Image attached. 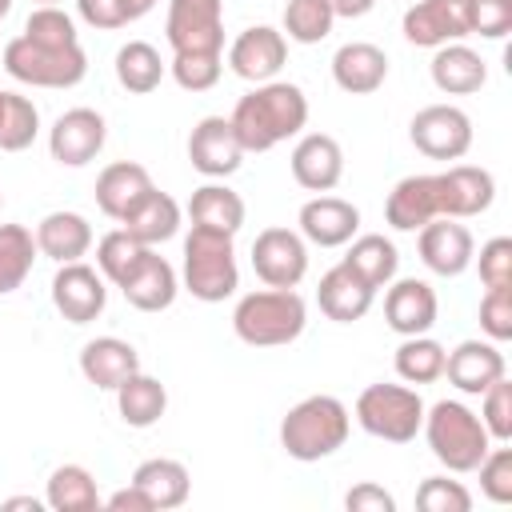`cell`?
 <instances>
[{
    "instance_id": "16",
    "label": "cell",
    "mask_w": 512,
    "mask_h": 512,
    "mask_svg": "<svg viewBox=\"0 0 512 512\" xmlns=\"http://www.w3.org/2000/svg\"><path fill=\"white\" fill-rule=\"evenodd\" d=\"M284 60H288V40L272 24H252V28H244L228 44V68L240 80H252V84L276 80V72L284 68Z\"/></svg>"
},
{
    "instance_id": "50",
    "label": "cell",
    "mask_w": 512,
    "mask_h": 512,
    "mask_svg": "<svg viewBox=\"0 0 512 512\" xmlns=\"http://www.w3.org/2000/svg\"><path fill=\"white\" fill-rule=\"evenodd\" d=\"M76 12L88 28H100V32H116V28L132 24L124 0H76Z\"/></svg>"
},
{
    "instance_id": "42",
    "label": "cell",
    "mask_w": 512,
    "mask_h": 512,
    "mask_svg": "<svg viewBox=\"0 0 512 512\" xmlns=\"http://www.w3.org/2000/svg\"><path fill=\"white\" fill-rule=\"evenodd\" d=\"M36 136H40V108L28 96L8 92V108L0 124V152H24Z\"/></svg>"
},
{
    "instance_id": "5",
    "label": "cell",
    "mask_w": 512,
    "mask_h": 512,
    "mask_svg": "<svg viewBox=\"0 0 512 512\" xmlns=\"http://www.w3.org/2000/svg\"><path fill=\"white\" fill-rule=\"evenodd\" d=\"M180 284L192 292L200 304H220L240 288V268H236V248L228 232L200 228L184 236V264H180Z\"/></svg>"
},
{
    "instance_id": "46",
    "label": "cell",
    "mask_w": 512,
    "mask_h": 512,
    "mask_svg": "<svg viewBox=\"0 0 512 512\" xmlns=\"http://www.w3.org/2000/svg\"><path fill=\"white\" fill-rule=\"evenodd\" d=\"M480 472V492L492 504H512V448H488L484 460L476 464Z\"/></svg>"
},
{
    "instance_id": "38",
    "label": "cell",
    "mask_w": 512,
    "mask_h": 512,
    "mask_svg": "<svg viewBox=\"0 0 512 512\" xmlns=\"http://www.w3.org/2000/svg\"><path fill=\"white\" fill-rule=\"evenodd\" d=\"M36 256H40V248H36L32 228H24V224H0V296L16 292L28 280Z\"/></svg>"
},
{
    "instance_id": "43",
    "label": "cell",
    "mask_w": 512,
    "mask_h": 512,
    "mask_svg": "<svg viewBox=\"0 0 512 512\" xmlns=\"http://www.w3.org/2000/svg\"><path fill=\"white\" fill-rule=\"evenodd\" d=\"M168 72L184 92H208L224 72V52H172Z\"/></svg>"
},
{
    "instance_id": "2",
    "label": "cell",
    "mask_w": 512,
    "mask_h": 512,
    "mask_svg": "<svg viewBox=\"0 0 512 512\" xmlns=\"http://www.w3.org/2000/svg\"><path fill=\"white\" fill-rule=\"evenodd\" d=\"M348 432H352V412L344 408V400L316 392L284 412L280 448L300 464H316V460H328L332 452H340L348 444Z\"/></svg>"
},
{
    "instance_id": "44",
    "label": "cell",
    "mask_w": 512,
    "mask_h": 512,
    "mask_svg": "<svg viewBox=\"0 0 512 512\" xmlns=\"http://www.w3.org/2000/svg\"><path fill=\"white\" fill-rule=\"evenodd\" d=\"M480 424L488 428V436L496 444L512 440V384H508V376H500L496 384H488L480 392Z\"/></svg>"
},
{
    "instance_id": "57",
    "label": "cell",
    "mask_w": 512,
    "mask_h": 512,
    "mask_svg": "<svg viewBox=\"0 0 512 512\" xmlns=\"http://www.w3.org/2000/svg\"><path fill=\"white\" fill-rule=\"evenodd\" d=\"M8 12H12V0H0V20H4Z\"/></svg>"
},
{
    "instance_id": "37",
    "label": "cell",
    "mask_w": 512,
    "mask_h": 512,
    "mask_svg": "<svg viewBox=\"0 0 512 512\" xmlns=\"http://www.w3.org/2000/svg\"><path fill=\"white\" fill-rule=\"evenodd\" d=\"M444 356H448L444 344L432 340L428 332H420V336H404L400 340V348L392 356V368H396V376L404 384H432V380L444 376Z\"/></svg>"
},
{
    "instance_id": "41",
    "label": "cell",
    "mask_w": 512,
    "mask_h": 512,
    "mask_svg": "<svg viewBox=\"0 0 512 512\" xmlns=\"http://www.w3.org/2000/svg\"><path fill=\"white\" fill-rule=\"evenodd\" d=\"M20 36H28L32 44H44V48H72V44H80L76 20L60 4H40L36 12H28Z\"/></svg>"
},
{
    "instance_id": "56",
    "label": "cell",
    "mask_w": 512,
    "mask_h": 512,
    "mask_svg": "<svg viewBox=\"0 0 512 512\" xmlns=\"http://www.w3.org/2000/svg\"><path fill=\"white\" fill-rule=\"evenodd\" d=\"M4 108H8V92H0V124H4Z\"/></svg>"
},
{
    "instance_id": "45",
    "label": "cell",
    "mask_w": 512,
    "mask_h": 512,
    "mask_svg": "<svg viewBox=\"0 0 512 512\" xmlns=\"http://www.w3.org/2000/svg\"><path fill=\"white\" fill-rule=\"evenodd\" d=\"M416 508L420 512H468L472 508V492L460 480L448 476H428L416 488Z\"/></svg>"
},
{
    "instance_id": "33",
    "label": "cell",
    "mask_w": 512,
    "mask_h": 512,
    "mask_svg": "<svg viewBox=\"0 0 512 512\" xmlns=\"http://www.w3.org/2000/svg\"><path fill=\"white\" fill-rule=\"evenodd\" d=\"M188 216H192V224H200V228H216V232L236 236V232L244 228L248 208H244L240 192H232V188L220 184V180H208V184H200V188L192 192Z\"/></svg>"
},
{
    "instance_id": "25",
    "label": "cell",
    "mask_w": 512,
    "mask_h": 512,
    "mask_svg": "<svg viewBox=\"0 0 512 512\" xmlns=\"http://www.w3.org/2000/svg\"><path fill=\"white\" fill-rule=\"evenodd\" d=\"M316 300H320V312H324L328 320H336V324H352V320L368 316L376 292H372V288H368V284L340 260V264H332V268L320 276Z\"/></svg>"
},
{
    "instance_id": "24",
    "label": "cell",
    "mask_w": 512,
    "mask_h": 512,
    "mask_svg": "<svg viewBox=\"0 0 512 512\" xmlns=\"http://www.w3.org/2000/svg\"><path fill=\"white\" fill-rule=\"evenodd\" d=\"M152 188H156V184H152V176H148L144 164H136V160H116V164H108V168L96 176V208H100L108 220L120 224Z\"/></svg>"
},
{
    "instance_id": "32",
    "label": "cell",
    "mask_w": 512,
    "mask_h": 512,
    "mask_svg": "<svg viewBox=\"0 0 512 512\" xmlns=\"http://www.w3.org/2000/svg\"><path fill=\"white\" fill-rule=\"evenodd\" d=\"M344 264L372 288H388L396 280V268H400V252L396 244L384 236V232H364V236H352L348 240V252H344Z\"/></svg>"
},
{
    "instance_id": "29",
    "label": "cell",
    "mask_w": 512,
    "mask_h": 512,
    "mask_svg": "<svg viewBox=\"0 0 512 512\" xmlns=\"http://www.w3.org/2000/svg\"><path fill=\"white\" fill-rule=\"evenodd\" d=\"M36 248L40 256L56 260V264H72V260H84L88 248H92V224L80 216V212H48L40 224H36Z\"/></svg>"
},
{
    "instance_id": "19",
    "label": "cell",
    "mask_w": 512,
    "mask_h": 512,
    "mask_svg": "<svg viewBox=\"0 0 512 512\" xmlns=\"http://www.w3.org/2000/svg\"><path fill=\"white\" fill-rule=\"evenodd\" d=\"M436 216H444V208H440V176L436 172L404 176V180L392 184V192L384 200V220L396 232H420Z\"/></svg>"
},
{
    "instance_id": "26",
    "label": "cell",
    "mask_w": 512,
    "mask_h": 512,
    "mask_svg": "<svg viewBox=\"0 0 512 512\" xmlns=\"http://www.w3.org/2000/svg\"><path fill=\"white\" fill-rule=\"evenodd\" d=\"M80 372L88 384L116 392V384H124L132 372H140V352L120 336H96L80 348Z\"/></svg>"
},
{
    "instance_id": "1",
    "label": "cell",
    "mask_w": 512,
    "mask_h": 512,
    "mask_svg": "<svg viewBox=\"0 0 512 512\" xmlns=\"http://www.w3.org/2000/svg\"><path fill=\"white\" fill-rule=\"evenodd\" d=\"M232 128H236V140L248 152H268L292 136L304 132L308 124V96L300 84L292 80H264L256 84L252 92H244L232 108Z\"/></svg>"
},
{
    "instance_id": "8",
    "label": "cell",
    "mask_w": 512,
    "mask_h": 512,
    "mask_svg": "<svg viewBox=\"0 0 512 512\" xmlns=\"http://www.w3.org/2000/svg\"><path fill=\"white\" fill-rule=\"evenodd\" d=\"M408 140L428 160H464L472 148V120L456 104H428L412 116Z\"/></svg>"
},
{
    "instance_id": "13",
    "label": "cell",
    "mask_w": 512,
    "mask_h": 512,
    "mask_svg": "<svg viewBox=\"0 0 512 512\" xmlns=\"http://www.w3.org/2000/svg\"><path fill=\"white\" fill-rule=\"evenodd\" d=\"M416 248H420V260H424V268L428 272H436V276H464L468 268H472V260H476V240H472V232L460 224V220H452V216H436V220H428L420 232H416Z\"/></svg>"
},
{
    "instance_id": "48",
    "label": "cell",
    "mask_w": 512,
    "mask_h": 512,
    "mask_svg": "<svg viewBox=\"0 0 512 512\" xmlns=\"http://www.w3.org/2000/svg\"><path fill=\"white\" fill-rule=\"evenodd\" d=\"M468 28L484 40H504L512 32V0H468Z\"/></svg>"
},
{
    "instance_id": "53",
    "label": "cell",
    "mask_w": 512,
    "mask_h": 512,
    "mask_svg": "<svg viewBox=\"0 0 512 512\" xmlns=\"http://www.w3.org/2000/svg\"><path fill=\"white\" fill-rule=\"evenodd\" d=\"M332 4V12H336V20L344 16V20H360V16H368L372 8H376V0H328Z\"/></svg>"
},
{
    "instance_id": "4",
    "label": "cell",
    "mask_w": 512,
    "mask_h": 512,
    "mask_svg": "<svg viewBox=\"0 0 512 512\" xmlns=\"http://www.w3.org/2000/svg\"><path fill=\"white\" fill-rule=\"evenodd\" d=\"M420 432H424L432 456H436L448 472H456V476L476 472V464H480L484 452L492 448L488 428H484L480 416H476L468 404H460V400H436L432 408H424Z\"/></svg>"
},
{
    "instance_id": "59",
    "label": "cell",
    "mask_w": 512,
    "mask_h": 512,
    "mask_svg": "<svg viewBox=\"0 0 512 512\" xmlns=\"http://www.w3.org/2000/svg\"><path fill=\"white\" fill-rule=\"evenodd\" d=\"M0 208H4V192H0Z\"/></svg>"
},
{
    "instance_id": "9",
    "label": "cell",
    "mask_w": 512,
    "mask_h": 512,
    "mask_svg": "<svg viewBox=\"0 0 512 512\" xmlns=\"http://www.w3.org/2000/svg\"><path fill=\"white\" fill-rule=\"evenodd\" d=\"M164 36L172 52H224V0H168Z\"/></svg>"
},
{
    "instance_id": "52",
    "label": "cell",
    "mask_w": 512,
    "mask_h": 512,
    "mask_svg": "<svg viewBox=\"0 0 512 512\" xmlns=\"http://www.w3.org/2000/svg\"><path fill=\"white\" fill-rule=\"evenodd\" d=\"M104 508H108V512H156L152 500H148L132 480H128V488H116V492L104 500Z\"/></svg>"
},
{
    "instance_id": "35",
    "label": "cell",
    "mask_w": 512,
    "mask_h": 512,
    "mask_svg": "<svg viewBox=\"0 0 512 512\" xmlns=\"http://www.w3.org/2000/svg\"><path fill=\"white\" fill-rule=\"evenodd\" d=\"M44 504L52 512H100L104 508V500L96 492V476L84 464H60V468H52L48 488H44Z\"/></svg>"
},
{
    "instance_id": "11",
    "label": "cell",
    "mask_w": 512,
    "mask_h": 512,
    "mask_svg": "<svg viewBox=\"0 0 512 512\" xmlns=\"http://www.w3.org/2000/svg\"><path fill=\"white\" fill-rule=\"evenodd\" d=\"M108 140V124L96 108H68L56 116V124L48 128V152L56 164L64 168H84L100 156Z\"/></svg>"
},
{
    "instance_id": "54",
    "label": "cell",
    "mask_w": 512,
    "mask_h": 512,
    "mask_svg": "<svg viewBox=\"0 0 512 512\" xmlns=\"http://www.w3.org/2000/svg\"><path fill=\"white\" fill-rule=\"evenodd\" d=\"M4 508H8V512H16V508L40 512V508H44V500H36V496H12V500H4Z\"/></svg>"
},
{
    "instance_id": "21",
    "label": "cell",
    "mask_w": 512,
    "mask_h": 512,
    "mask_svg": "<svg viewBox=\"0 0 512 512\" xmlns=\"http://www.w3.org/2000/svg\"><path fill=\"white\" fill-rule=\"evenodd\" d=\"M508 372L500 344L492 340H460L448 356H444V376L456 392L464 396H480L488 384H496Z\"/></svg>"
},
{
    "instance_id": "28",
    "label": "cell",
    "mask_w": 512,
    "mask_h": 512,
    "mask_svg": "<svg viewBox=\"0 0 512 512\" xmlns=\"http://www.w3.org/2000/svg\"><path fill=\"white\" fill-rule=\"evenodd\" d=\"M428 72H432V84H436L444 96H472V92H480L484 80H488V64L480 60V52H472V48L460 44V40L440 44L436 56H432V64H428Z\"/></svg>"
},
{
    "instance_id": "36",
    "label": "cell",
    "mask_w": 512,
    "mask_h": 512,
    "mask_svg": "<svg viewBox=\"0 0 512 512\" xmlns=\"http://www.w3.org/2000/svg\"><path fill=\"white\" fill-rule=\"evenodd\" d=\"M112 68H116L120 88L132 92V96L156 92L160 80H164V72H168V64L160 60V52H156L148 40H128V44L116 52V64H112Z\"/></svg>"
},
{
    "instance_id": "55",
    "label": "cell",
    "mask_w": 512,
    "mask_h": 512,
    "mask_svg": "<svg viewBox=\"0 0 512 512\" xmlns=\"http://www.w3.org/2000/svg\"><path fill=\"white\" fill-rule=\"evenodd\" d=\"M124 4H128V16L132 20H140V16H148L156 8V0H124Z\"/></svg>"
},
{
    "instance_id": "51",
    "label": "cell",
    "mask_w": 512,
    "mask_h": 512,
    "mask_svg": "<svg viewBox=\"0 0 512 512\" xmlns=\"http://www.w3.org/2000/svg\"><path fill=\"white\" fill-rule=\"evenodd\" d=\"M344 508H348V512H396V500H392V492H384L380 484H356V488L344 496Z\"/></svg>"
},
{
    "instance_id": "15",
    "label": "cell",
    "mask_w": 512,
    "mask_h": 512,
    "mask_svg": "<svg viewBox=\"0 0 512 512\" xmlns=\"http://www.w3.org/2000/svg\"><path fill=\"white\" fill-rule=\"evenodd\" d=\"M400 32L416 48H440V44L464 40V36H472V28H468V0H416L404 12Z\"/></svg>"
},
{
    "instance_id": "7",
    "label": "cell",
    "mask_w": 512,
    "mask_h": 512,
    "mask_svg": "<svg viewBox=\"0 0 512 512\" xmlns=\"http://www.w3.org/2000/svg\"><path fill=\"white\" fill-rule=\"evenodd\" d=\"M4 72L32 88H76L88 76V56L80 44L72 48H44L28 36L4 44Z\"/></svg>"
},
{
    "instance_id": "27",
    "label": "cell",
    "mask_w": 512,
    "mask_h": 512,
    "mask_svg": "<svg viewBox=\"0 0 512 512\" xmlns=\"http://www.w3.org/2000/svg\"><path fill=\"white\" fill-rule=\"evenodd\" d=\"M120 292H124V300H128L132 308H140V312H164V308H172V300H176V292H180V276H176V268L152 248V252L140 260V268L120 284Z\"/></svg>"
},
{
    "instance_id": "31",
    "label": "cell",
    "mask_w": 512,
    "mask_h": 512,
    "mask_svg": "<svg viewBox=\"0 0 512 512\" xmlns=\"http://www.w3.org/2000/svg\"><path fill=\"white\" fill-rule=\"evenodd\" d=\"M180 220H184L180 204H176L168 192L152 188V192H148V196L120 220V228H124L128 236H136L140 244L156 248V244H164V240H172V236L180 232Z\"/></svg>"
},
{
    "instance_id": "18",
    "label": "cell",
    "mask_w": 512,
    "mask_h": 512,
    "mask_svg": "<svg viewBox=\"0 0 512 512\" xmlns=\"http://www.w3.org/2000/svg\"><path fill=\"white\" fill-rule=\"evenodd\" d=\"M288 168L304 192H332L344 176V148L328 132H304L288 156Z\"/></svg>"
},
{
    "instance_id": "23",
    "label": "cell",
    "mask_w": 512,
    "mask_h": 512,
    "mask_svg": "<svg viewBox=\"0 0 512 512\" xmlns=\"http://www.w3.org/2000/svg\"><path fill=\"white\" fill-rule=\"evenodd\" d=\"M332 80L348 96H372V92H380L384 80H388V56H384V48H376L368 40L340 44L336 56H332Z\"/></svg>"
},
{
    "instance_id": "49",
    "label": "cell",
    "mask_w": 512,
    "mask_h": 512,
    "mask_svg": "<svg viewBox=\"0 0 512 512\" xmlns=\"http://www.w3.org/2000/svg\"><path fill=\"white\" fill-rule=\"evenodd\" d=\"M480 284L484 288H512V240L508 236H492L480 248Z\"/></svg>"
},
{
    "instance_id": "14",
    "label": "cell",
    "mask_w": 512,
    "mask_h": 512,
    "mask_svg": "<svg viewBox=\"0 0 512 512\" xmlns=\"http://www.w3.org/2000/svg\"><path fill=\"white\" fill-rule=\"evenodd\" d=\"M188 164L208 180H224L244 164V148L228 116L196 120V128L188 132Z\"/></svg>"
},
{
    "instance_id": "6",
    "label": "cell",
    "mask_w": 512,
    "mask_h": 512,
    "mask_svg": "<svg viewBox=\"0 0 512 512\" xmlns=\"http://www.w3.org/2000/svg\"><path fill=\"white\" fill-rule=\"evenodd\" d=\"M356 424L376 440L408 444L424 424V400L412 384H368L356 396Z\"/></svg>"
},
{
    "instance_id": "22",
    "label": "cell",
    "mask_w": 512,
    "mask_h": 512,
    "mask_svg": "<svg viewBox=\"0 0 512 512\" xmlns=\"http://www.w3.org/2000/svg\"><path fill=\"white\" fill-rule=\"evenodd\" d=\"M436 176H440V208L452 220H472V216L488 212L496 200V180L488 168L448 164V172H436Z\"/></svg>"
},
{
    "instance_id": "17",
    "label": "cell",
    "mask_w": 512,
    "mask_h": 512,
    "mask_svg": "<svg viewBox=\"0 0 512 512\" xmlns=\"http://www.w3.org/2000/svg\"><path fill=\"white\" fill-rule=\"evenodd\" d=\"M296 232L316 244V248H344L356 232H360V208L344 196H328V192H316L312 200L300 204V216H296Z\"/></svg>"
},
{
    "instance_id": "34",
    "label": "cell",
    "mask_w": 512,
    "mask_h": 512,
    "mask_svg": "<svg viewBox=\"0 0 512 512\" xmlns=\"http://www.w3.org/2000/svg\"><path fill=\"white\" fill-rule=\"evenodd\" d=\"M116 412L128 428H152L168 412V388L148 372H132L116 384Z\"/></svg>"
},
{
    "instance_id": "20",
    "label": "cell",
    "mask_w": 512,
    "mask_h": 512,
    "mask_svg": "<svg viewBox=\"0 0 512 512\" xmlns=\"http://www.w3.org/2000/svg\"><path fill=\"white\" fill-rule=\"evenodd\" d=\"M440 316V300H436V288L428 280H416V276H404V280H392L388 292H384V320L396 336H420V332H432Z\"/></svg>"
},
{
    "instance_id": "10",
    "label": "cell",
    "mask_w": 512,
    "mask_h": 512,
    "mask_svg": "<svg viewBox=\"0 0 512 512\" xmlns=\"http://www.w3.org/2000/svg\"><path fill=\"white\" fill-rule=\"evenodd\" d=\"M252 268L264 288H296L308 272V240L296 228H264L252 240Z\"/></svg>"
},
{
    "instance_id": "3",
    "label": "cell",
    "mask_w": 512,
    "mask_h": 512,
    "mask_svg": "<svg viewBox=\"0 0 512 512\" xmlns=\"http://www.w3.org/2000/svg\"><path fill=\"white\" fill-rule=\"evenodd\" d=\"M308 328V304L296 288H256L232 308V332L248 348H284Z\"/></svg>"
},
{
    "instance_id": "47",
    "label": "cell",
    "mask_w": 512,
    "mask_h": 512,
    "mask_svg": "<svg viewBox=\"0 0 512 512\" xmlns=\"http://www.w3.org/2000/svg\"><path fill=\"white\" fill-rule=\"evenodd\" d=\"M480 332L492 344L512 340V288H484V296H480Z\"/></svg>"
},
{
    "instance_id": "58",
    "label": "cell",
    "mask_w": 512,
    "mask_h": 512,
    "mask_svg": "<svg viewBox=\"0 0 512 512\" xmlns=\"http://www.w3.org/2000/svg\"><path fill=\"white\" fill-rule=\"evenodd\" d=\"M40 4H60V0H40Z\"/></svg>"
},
{
    "instance_id": "40",
    "label": "cell",
    "mask_w": 512,
    "mask_h": 512,
    "mask_svg": "<svg viewBox=\"0 0 512 512\" xmlns=\"http://www.w3.org/2000/svg\"><path fill=\"white\" fill-rule=\"evenodd\" d=\"M336 12L328 0H288L284 4V40L296 44H320L332 36Z\"/></svg>"
},
{
    "instance_id": "39",
    "label": "cell",
    "mask_w": 512,
    "mask_h": 512,
    "mask_svg": "<svg viewBox=\"0 0 512 512\" xmlns=\"http://www.w3.org/2000/svg\"><path fill=\"white\" fill-rule=\"evenodd\" d=\"M148 252H152V248L140 244L136 236H128L124 228H112V232H104L100 244H96V268H100V276H104L108 284L120 288V284L140 268V260H144Z\"/></svg>"
},
{
    "instance_id": "12",
    "label": "cell",
    "mask_w": 512,
    "mask_h": 512,
    "mask_svg": "<svg viewBox=\"0 0 512 512\" xmlns=\"http://www.w3.org/2000/svg\"><path fill=\"white\" fill-rule=\"evenodd\" d=\"M52 304L68 324H92L108 304V280L84 260L60 264L52 276Z\"/></svg>"
},
{
    "instance_id": "30",
    "label": "cell",
    "mask_w": 512,
    "mask_h": 512,
    "mask_svg": "<svg viewBox=\"0 0 512 512\" xmlns=\"http://www.w3.org/2000/svg\"><path fill=\"white\" fill-rule=\"evenodd\" d=\"M132 484H136V488L152 500V508H160V512L180 508V504L188 500V492H192L188 468H184L180 460H172V456H152V460L136 464Z\"/></svg>"
}]
</instances>
